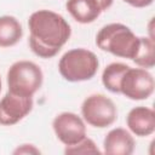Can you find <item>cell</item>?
<instances>
[{"label": "cell", "mask_w": 155, "mask_h": 155, "mask_svg": "<svg viewBox=\"0 0 155 155\" xmlns=\"http://www.w3.org/2000/svg\"><path fill=\"white\" fill-rule=\"evenodd\" d=\"M137 65L144 69H151L155 65V42L149 36L139 38V48L132 59Z\"/></svg>", "instance_id": "5bb4252c"}, {"label": "cell", "mask_w": 155, "mask_h": 155, "mask_svg": "<svg viewBox=\"0 0 155 155\" xmlns=\"http://www.w3.org/2000/svg\"><path fill=\"white\" fill-rule=\"evenodd\" d=\"M57 138L67 147L74 145L86 137V125L82 117L75 113L64 111L58 114L52 121Z\"/></svg>", "instance_id": "52a82bcc"}, {"label": "cell", "mask_w": 155, "mask_h": 155, "mask_svg": "<svg viewBox=\"0 0 155 155\" xmlns=\"http://www.w3.org/2000/svg\"><path fill=\"white\" fill-rule=\"evenodd\" d=\"M0 92H1V78H0Z\"/></svg>", "instance_id": "d6986e66"}, {"label": "cell", "mask_w": 155, "mask_h": 155, "mask_svg": "<svg viewBox=\"0 0 155 155\" xmlns=\"http://www.w3.org/2000/svg\"><path fill=\"white\" fill-rule=\"evenodd\" d=\"M126 4L133 6V7H137V8H142V7H147L149 5L153 4L154 0H124Z\"/></svg>", "instance_id": "e0dca14e"}, {"label": "cell", "mask_w": 155, "mask_h": 155, "mask_svg": "<svg viewBox=\"0 0 155 155\" xmlns=\"http://www.w3.org/2000/svg\"><path fill=\"white\" fill-rule=\"evenodd\" d=\"M33 105V97H22L7 91L0 101V125H16L31 111Z\"/></svg>", "instance_id": "ba28073f"}, {"label": "cell", "mask_w": 155, "mask_h": 155, "mask_svg": "<svg viewBox=\"0 0 155 155\" xmlns=\"http://www.w3.org/2000/svg\"><path fill=\"white\" fill-rule=\"evenodd\" d=\"M99 61L87 48H73L67 51L58 62V70L62 78L69 82L91 80L98 71Z\"/></svg>", "instance_id": "3957f363"}, {"label": "cell", "mask_w": 155, "mask_h": 155, "mask_svg": "<svg viewBox=\"0 0 155 155\" xmlns=\"http://www.w3.org/2000/svg\"><path fill=\"white\" fill-rule=\"evenodd\" d=\"M128 67L130 65L125 63H120V62H114V63L108 64L102 73L103 86L113 93H119V86H120L121 78L125 74V71L128 69Z\"/></svg>", "instance_id": "4fadbf2b"}, {"label": "cell", "mask_w": 155, "mask_h": 155, "mask_svg": "<svg viewBox=\"0 0 155 155\" xmlns=\"http://www.w3.org/2000/svg\"><path fill=\"white\" fill-rule=\"evenodd\" d=\"M41 68L30 61L15 62L7 70L8 92L22 97H33L42 86Z\"/></svg>", "instance_id": "277c9868"}, {"label": "cell", "mask_w": 155, "mask_h": 155, "mask_svg": "<svg viewBox=\"0 0 155 155\" xmlns=\"http://www.w3.org/2000/svg\"><path fill=\"white\" fill-rule=\"evenodd\" d=\"M81 115L85 122L96 128L111 126L117 119L115 103L102 93H94L86 97L81 104Z\"/></svg>", "instance_id": "5b68a950"}, {"label": "cell", "mask_w": 155, "mask_h": 155, "mask_svg": "<svg viewBox=\"0 0 155 155\" xmlns=\"http://www.w3.org/2000/svg\"><path fill=\"white\" fill-rule=\"evenodd\" d=\"M96 45L116 57L133 59L139 48V36L122 23H110L99 29Z\"/></svg>", "instance_id": "7a4b0ae2"}, {"label": "cell", "mask_w": 155, "mask_h": 155, "mask_svg": "<svg viewBox=\"0 0 155 155\" xmlns=\"http://www.w3.org/2000/svg\"><path fill=\"white\" fill-rule=\"evenodd\" d=\"M128 130L137 137H148L155 132V111L148 107H134L126 116Z\"/></svg>", "instance_id": "9c48e42d"}, {"label": "cell", "mask_w": 155, "mask_h": 155, "mask_svg": "<svg viewBox=\"0 0 155 155\" xmlns=\"http://www.w3.org/2000/svg\"><path fill=\"white\" fill-rule=\"evenodd\" d=\"M23 28L13 16L0 17V47H11L21 41Z\"/></svg>", "instance_id": "7c38bea8"}, {"label": "cell", "mask_w": 155, "mask_h": 155, "mask_svg": "<svg viewBox=\"0 0 155 155\" xmlns=\"http://www.w3.org/2000/svg\"><path fill=\"white\" fill-rule=\"evenodd\" d=\"M134 147L133 136L122 127L110 130L103 140V151L108 155H131Z\"/></svg>", "instance_id": "30bf717a"}, {"label": "cell", "mask_w": 155, "mask_h": 155, "mask_svg": "<svg viewBox=\"0 0 155 155\" xmlns=\"http://www.w3.org/2000/svg\"><path fill=\"white\" fill-rule=\"evenodd\" d=\"M13 154H40V150L33 144H22L13 151Z\"/></svg>", "instance_id": "2e32d148"}, {"label": "cell", "mask_w": 155, "mask_h": 155, "mask_svg": "<svg viewBox=\"0 0 155 155\" xmlns=\"http://www.w3.org/2000/svg\"><path fill=\"white\" fill-rule=\"evenodd\" d=\"M65 6L70 16L81 24L94 22L103 12L98 0H68Z\"/></svg>", "instance_id": "8fae6325"}, {"label": "cell", "mask_w": 155, "mask_h": 155, "mask_svg": "<svg viewBox=\"0 0 155 155\" xmlns=\"http://www.w3.org/2000/svg\"><path fill=\"white\" fill-rule=\"evenodd\" d=\"M29 46L34 54L48 59L54 57L71 35L70 24L57 12L39 10L28 19Z\"/></svg>", "instance_id": "6da1fadb"}, {"label": "cell", "mask_w": 155, "mask_h": 155, "mask_svg": "<svg viewBox=\"0 0 155 155\" xmlns=\"http://www.w3.org/2000/svg\"><path fill=\"white\" fill-rule=\"evenodd\" d=\"M154 88L155 80L147 69L128 67L121 78L119 93L132 101H143L153 94Z\"/></svg>", "instance_id": "8992f818"}, {"label": "cell", "mask_w": 155, "mask_h": 155, "mask_svg": "<svg viewBox=\"0 0 155 155\" xmlns=\"http://www.w3.org/2000/svg\"><path fill=\"white\" fill-rule=\"evenodd\" d=\"M65 154H101L97 144L91 139L85 137L82 140L74 145H67L64 149Z\"/></svg>", "instance_id": "9a60e30c"}, {"label": "cell", "mask_w": 155, "mask_h": 155, "mask_svg": "<svg viewBox=\"0 0 155 155\" xmlns=\"http://www.w3.org/2000/svg\"><path fill=\"white\" fill-rule=\"evenodd\" d=\"M98 1L101 2L103 11H107V10L113 5V1H114V0H98Z\"/></svg>", "instance_id": "ac0fdd59"}]
</instances>
